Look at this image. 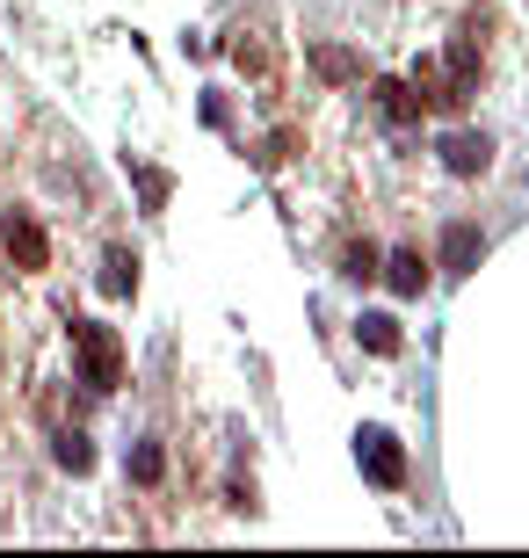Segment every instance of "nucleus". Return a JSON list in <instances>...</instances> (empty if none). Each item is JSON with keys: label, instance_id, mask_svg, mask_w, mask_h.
<instances>
[{"label": "nucleus", "instance_id": "nucleus-1", "mask_svg": "<svg viewBox=\"0 0 529 558\" xmlns=\"http://www.w3.org/2000/svg\"><path fill=\"white\" fill-rule=\"evenodd\" d=\"M73 355H81V385L87 392H117V377H123V341L103 327V319H73Z\"/></svg>", "mask_w": 529, "mask_h": 558}, {"label": "nucleus", "instance_id": "nucleus-2", "mask_svg": "<svg viewBox=\"0 0 529 558\" xmlns=\"http://www.w3.org/2000/svg\"><path fill=\"white\" fill-rule=\"evenodd\" d=\"M356 464L370 486H407V450L392 428H356Z\"/></svg>", "mask_w": 529, "mask_h": 558}, {"label": "nucleus", "instance_id": "nucleus-3", "mask_svg": "<svg viewBox=\"0 0 529 558\" xmlns=\"http://www.w3.org/2000/svg\"><path fill=\"white\" fill-rule=\"evenodd\" d=\"M0 247L15 254V269H44V262H51V240H44V226L29 210H8V218H0Z\"/></svg>", "mask_w": 529, "mask_h": 558}, {"label": "nucleus", "instance_id": "nucleus-4", "mask_svg": "<svg viewBox=\"0 0 529 558\" xmlns=\"http://www.w3.org/2000/svg\"><path fill=\"white\" fill-rule=\"evenodd\" d=\"M443 167L449 174H486L493 167V138L486 131H449L443 138Z\"/></svg>", "mask_w": 529, "mask_h": 558}, {"label": "nucleus", "instance_id": "nucleus-5", "mask_svg": "<svg viewBox=\"0 0 529 558\" xmlns=\"http://www.w3.org/2000/svg\"><path fill=\"white\" fill-rule=\"evenodd\" d=\"M479 254H486L479 226H465V218H457V226L443 232V269H449V276H471V269H479Z\"/></svg>", "mask_w": 529, "mask_h": 558}, {"label": "nucleus", "instance_id": "nucleus-6", "mask_svg": "<svg viewBox=\"0 0 529 558\" xmlns=\"http://www.w3.org/2000/svg\"><path fill=\"white\" fill-rule=\"evenodd\" d=\"M377 276H385V283L399 290V298H421V290H428V262H421L413 247H392V254H385V269H377Z\"/></svg>", "mask_w": 529, "mask_h": 558}, {"label": "nucleus", "instance_id": "nucleus-7", "mask_svg": "<svg viewBox=\"0 0 529 558\" xmlns=\"http://www.w3.org/2000/svg\"><path fill=\"white\" fill-rule=\"evenodd\" d=\"M370 95H377V117H385V124H421V95H413L407 81H377Z\"/></svg>", "mask_w": 529, "mask_h": 558}, {"label": "nucleus", "instance_id": "nucleus-8", "mask_svg": "<svg viewBox=\"0 0 529 558\" xmlns=\"http://www.w3.org/2000/svg\"><path fill=\"white\" fill-rule=\"evenodd\" d=\"M356 341H363L370 355H399V319H392V312H363V319H356Z\"/></svg>", "mask_w": 529, "mask_h": 558}, {"label": "nucleus", "instance_id": "nucleus-9", "mask_svg": "<svg viewBox=\"0 0 529 558\" xmlns=\"http://www.w3.org/2000/svg\"><path fill=\"white\" fill-rule=\"evenodd\" d=\"M103 290H109V298H131V290H139V254H131V247L103 254Z\"/></svg>", "mask_w": 529, "mask_h": 558}, {"label": "nucleus", "instance_id": "nucleus-10", "mask_svg": "<svg viewBox=\"0 0 529 558\" xmlns=\"http://www.w3.org/2000/svg\"><path fill=\"white\" fill-rule=\"evenodd\" d=\"M312 65H320V81H356L363 73V59L341 51V44H312Z\"/></svg>", "mask_w": 529, "mask_h": 558}, {"label": "nucleus", "instance_id": "nucleus-11", "mask_svg": "<svg viewBox=\"0 0 529 558\" xmlns=\"http://www.w3.org/2000/svg\"><path fill=\"white\" fill-rule=\"evenodd\" d=\"M51 457H59L65 472H95V442H87V435H81V428H65V435H59V442H51Z\"/></svg>", "mask_w": 529, "mask_h": 558}, {"label": "nucleus", "instance_id": "nucleus-12", "mask_svg": "<svg viewBox=\"0 0 529 558\" xmlns=\"http://www.w3.org/2000/svg\"><path fill=\"white\" fill-rule=\"evenodd\" d=\"M160 472H167L160 442H139V450H131V478H139V486H160Z\"/></svg>", "mask_w": 529, "mask_h": 558}, {"label": "nucleus", "instance_id": "nucleus-13", "mask_svg": "<svg viewBox=\"0 0 529 558\" xmlns=\"http://www.w3.org/2000/svg\"><path fill=\"white\" fill-rule=\"evenodd\" d=\"M139 196H145V210L167 204V174H160V167H139Z\"/></svg>", "mask_w": 529, "mask_h": 558}, {"label": "nucleus", "instance_id": "nucleus-14", "mask_svg": "<svg viewBox=\"0 0 529 558\" xmlns=\"http://www.w3.org/2000/svg\"><path fill=\"white\" fill-rule=\"evenodd\" d=\"M341 276L370 283V276H377V247H370V240H363V247H348V269H341Z\"/></svg>", "mask_w": 529, "mask_h": 558}]
</instances>
